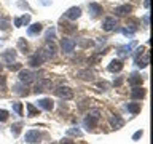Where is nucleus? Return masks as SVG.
<instances>
[{"instance_id":"obj_28","label":"nucleus","mask_w":153,"mask_h":144,"mask_svg":"<svg viewBox=\"0 0 153 144\" xmlns=\"http://www.w3.org/2000/svg\"><path fill=\"white\" fill-rule=\"evenodd\" d=\"M54 38H56V29H54V27H50V29L45 32V40H46V42H53Z\"/></svg>"},{"instance_id":"obj_7","label":"nucleus","mask_w":153,"mask_h":144,"mask_svg":"<svg viewBox=\"0 0 153 144\" xmlns=\"http://www.w3.org/2000/svg\"><path fill=\"white\" fill-rule=\"evenodd\" d=\"M56 51H57V46H56L53 42H48L46 46L42 50L43 56H45V59H51V58H54V56H56Z\"/></svg>"},{"instance_id":"obj_13","label":"nucleus","mask_w":153,"mask_h":144,"mask_svg":"<svg viewBox=\"0 0 153 144\" xmlns=\"http://www.w3.org/2000/svg\"><path fill=\"white\" fill-rule=\"evenodd\" d=\"M134 43H129V45H123V46H118L117 48V55L120 58H128L129 55H131V50H132Z\"/></svg>"},{"instance_id":"obj_38","label":"nucleus","mask_w":153,"mask_h":144,"mask_svg":"<svg viewBox=\"0 0 153 144\" xmlns=\"http://www.w3.org/2000/svg\"><path fill=\"white\" fill-rule=\"evenodd\" d=\"M8 69H10V70H21V69H22V66L19 64V62H14V64L11 62V64L8 66Z\"/></svg>"},{"instance_id":"obj_14","label":"nucleus","mask_w":153,"mask_h":144,"mask_svg":"<svg viewBox=\"0 0 153 144\" xmlns=\"http://www.w3.org/2000/svg\"><path fill=\"white\" fill-rule=\"evenodd\" d=\"M142 82H143V79L137 74V72H132V74L128 77V83L131 85L132 88H134V86H140V85H142Z\"/></svg>"},{"instance_id":"obj_49","label":"nucleus","mask_w":153,"mask_h":144,"mask_svg":"<svg viewBox=\"0 0 153 144\" xmlns=\"http://www.w3.org/2000/svg\"><path fill=\"white\" fill-rule=\"evenodd\" d=\"M0 70H2V64H0Z\"/></svg>"},{"instance_id":"obj_8","label":"nucleus","mask_w":153,"mask_h":144,"mask_svg":"<svg viewBox=\"0 0 153 144\" xmlns=\"http://www.w3.org/2000/svg\"><path fill=\"white\" fill-rule=\"evenodd\" d=\"M115 27H117V18H115V16L104 18V21H102V29H104V31L112 32V31H115Z\"/></svg>"},{"instance_id":"obj_45","label":"nucleus","mask_w":153,"mask_h":144,"mask_svg":"<svg viewBox=\"0 0 153 144\" xmlns=\"http://www.w3.org/2000/svg\"><path fill=\"white\" fill-rule=\"evenodd\" d=\"M59 144H74V141H70L69 138H65V139H62V141H61Z\"/></svg>"},{"instance_id":"obj_24","label":"nucleus","mask_w":153,"mask_h":144,"mask_svg":"<svg viewBox=\"0 0 153 144\" xmlns=\"http://www.w3.org/2000/svg\"><path fill=\"white\" fill-rule=\"evenodd\" d=\"M26 107H27V117H35V115H40V109L35 107L32 103H27Z\"/></svg>"},{"instance_id":"obj_37","label":"nucleus","mask_w":153,"mask_h":144,"mask_svg":"<svg viewBox=\"0 0 153 144\" xmlns=\"http://www.w3.org/2000/svg\"><path fill=\"white\" fill-rule=\"evenodd\" d=\"M8 115H10L8 110L0 109V122H7V120H8Z\"/></svg>"},{"instance_id":"obj_16","label":"nucleus","mask_w":153,"mask_h":144,"mask_svg":"<svg viewBox=\"0 0 153 144\" xmlns=\"http://www.w3.org/2000/svg\"><path fill=\"white\" fill-rule=\"evenodd\" d=\"M88 10H89V13H91V16L93 18H97L100 13L104 11L102 10V5H99V3H96V2H91L88 5Z\"/></svg>"},{"instance_id":"obj_2","label":"nucleus","mask_w":153,"mask_h":144,"mask_svg":"<svg viewBox=\"0 0 153 144\" xmlns=\"http://www.w3.org/2000/svg\"><path fill=\"white\" fill-rule=\"evenodd\" d=\"M54 94L57 98L64 99V101H69V99L74 98V91H72V88H69V86H57L54 90Z\"/></svg>"},{"instance_id":"obj_46","label":"nucleus","mask_w":153,"mask_h":144,"mask_svg":"<svg viewBox=\"0 0 153 144\" xmlns=\"http://www.w3.org/2000/svg\"><path fill=\"white\" fill-rule=\"evenodd\" d=\"M97 86H99V88H102V91H105V88H107V83H104V82H102V83H97Z\"/></svg>"},{"instance_id":"obj_44","label":"nucleus","mask_w":153,"mask_h":144,"mask_svg":"<svg viewBox=\"0 0 153 144\" xmlns=\"http://www.w3.org/2000/svg\"><path fill=\"white\" fill-rule=\"evenodd\" d=\"M123 82H124V79H123V77H118L117 80H113V85H115V86H120V85L123 83Z\"/></svg>"},{"instance_id":"obj_48","label":"nucleus","mask_w":153,"mask_h":144,"mask_svg":"<svg viewBox=\"0 0 153 144\" xmlns=\"http://www.w3.org/2000/svg\"><path fill=\"white\" fill-rule=\"evenodd\" d=\"M143 7L148 10V8H150V2H148V0H143Z\"/></svg>"},{"instance_id":"obj_26","label":"nucleus","mask_w":153,"mask_h":144,"mask_svg":"<svg viewBox=\"0 0 153 144\" xmlns=\"http://www.w3.org/2000/svg\"><path fill=\"white\" fill-rule=\"evenodd\" d=\"M126 109H128V112H131V114L136 115V114L140 112V103H128Z\"/></svg>"},{"instance_id":"obj_35","label":"nucleus","mask_w":153,"mask_h":144,"mask_svg":"<svg viewBox=\"0 0 153 144\" xmlns=\"http://www.w3.org/2000/svg\"><path fill=\"white\" fill-rule=\"evenodd\" d=\"M19 19H21V27L22 26H27V24L30 22V14H22Z\"/></svg>"},{"instance_id":"obj_30","label":"nucleus","mask_w":153,"mask_h":144,"mask_svg":"<svg viewBox=\"0 0 153 144\" xmlns=\"http://www.w3.org/2000/svg\"><path fill=\"white\" fill-rule=\"evenodd\" d=\"M67 136H78V138H81L83 136V131L78 130V128H69L67 130Z\"/></svg>"},{"instance_id":"obj_12","label":"nucleus","mask_w":153,"mask_h":144,"mask_svg":"<svg viewBox=\"0 0 153 144\" xmlns=\"http://www.w3.org/2000/svg\"><path fill=\"white\" fill-rule=\"evenodd\" d=\"M37 107H40L43 110H48V112H51L53 109H54V103L50 99V98H42V99H38V106Z\"/></svg>"},{"instance_id":"obj_34","label":"nucleus","mask_w":153,"mask_h":144,"mask_svg":"<svg viewBox=\"0 0 153 144\" xmlns=\"http://www.w3.org/2000/svg\"><path fill=\"white\" fill-rule=\"evenodd\" d=\"M0 90H2V94L7 91V77L0 75Z\"/></svg>"},{"instance_id":"obj_17","label":"nucleus","mask_w":153,"mask_h":144,"mask_svg":"<svg viewBox=\"0 0 153 144\" xmlns=\"http://www.w3.org/2000/svg\"><path fill=\"white\" fill-rule=\"evenodd\" d=\"M121 69H123V61H120V59H112V61H110V64L107 66V70L112 72V74L120 72Z\"/></svg>"},{"instance_id":"obj_41","label":"nucleus","mask_w":153,"mask_h":144,"mask_svg":"<svg viewBox=\"0 0 153 144\" xmlns=\"http://www.w3.org/2000/svg\"><path fill=\"white\" fill-rule=\"evenodd\" d=\"M121 32H123V34H124V35H126V37H132V35H134V32L131 31V29H128V27L121 29Z\"/></svg>"},{"instance_id":"obj_22","label":"nucleus","mask_w":153,"mask_h":144,"mask_svg":"<svg viewBox=\"0 0 153 144\" xmlns=\"http://www.w3.org/2000/svg\"><path fill=\"white\" fill-rule=\"evenodd\" d=\"M110 125L115 128V130H118V128H121L123 125H124V120L120 117V115H110Z\"/></svg>"},{"instance_id":"obj_21","label":"nucleus","mask_w":153,"mask_h":144,"mask_svg":"<svg viewBox=\"0 0 153 144\" xmlns=\"http://www.w3.org/2000/svg\"><path fill=\"white\" fill-rule=\"evenodd\" d=\"M43 31V26L40 22H35V24H32V26H29L27 27V35L29 37H35V35H38Z\"/></svg>"},{"instance_id":"obj_36","label":"nucleus","mask_w":153,"mask_h":144,"mask_svg":"<svg viewBox=\"0 0 153 144\" xmlns=\"http://www.w3.org/2000/svg\"><path fill=\"white\" fill-rule=\"evenodd\" d=\"M18 8H22V10H27V11H30V7H29L27 2H24V0H19V2L16 3Z\"/></svg>"},{"instance_id":"obj_19","label":"nucleus","mask_w":153,"mask_h":144,"mask_svg":"<svg viewBox=\"0 0 153 144\" xmlns=\"http://www.w3.org/2000/svg\"><path fill=\"white\" fill-rule=\"evenodd\" d=\"M76 77H78V79H81V80L91 82V80H94V72L89 70V69H81V70L76 72Z\"/></svg>"},{"instance_id":"obj_31","label":"nucleus","mask_w":153,"mask_h":144,"mask_svg":"<svg viewBox=\"0 0 153 144\" xmlns=\"http://www.w3.org/2000/svg\"><path fill=\"white\" fill-rule=\"evenodd\" d=\"M8 29H10V19L0 18V31H8Z\"/></svg>"},{"instance_id":"obj_29","label":"nucleus","mask_w":153,"mask_h":144,"mask_svg":"<svg viewBox=\"0 0 153 144\" xmlns=\"http://www.w3.org/2000/svg\"><path fill=\"white\" fill-rule=\"evenodd\" d=\"M18 48L24 53V55H26V53H29V45H27L26 38H19V40H18Z\"/></svg>"},{"instance_id":"obj_11","label":"nucleus","mask_w":153,"mask_h":144,"mask_svg":"<svg viewBox=\"0 0 153 144\" xmlns=\"http://www.w3.org/2000/svg\"><path fill=\"white\" fill-rule=\"evenodd\" d=\"M13 93L18 94V96H27V94H29L27 85L22 83V82H18V83H14V85H13Z\"/></svg>"},{"instance_id":"obj_27","label":"nucleus","mask_w":153,"mask_h":144,"mask_svg":"<svg viewBox=\"0 0 153 144\" xmlns=\"http://www.w3.org/2000/svg\"><path fill=\"white\" fill-rule=\"evenodd\" d=\"M61 31L64 34H74L76 31V26H74V24H67V22H62L61 21Z\"/></svg>"},{"instance_id":"obj_42","label":"nucleus","mask_w":153,"mask_h":144,"mask_svg":"<svg viewBox=\"0 0 153 144\" xmlns=\"http://www.w3.org/2000/svg\"><path fill=\"white\" fill-rule=\"evenodd\" d=\"M143 51H145V48H143V46H139V48H137V50H136V51H134V59H136V58H137L139 55H142V53H143Z\"/></svg>"},{"instance_id":"obj_20","label":"nucleus","mask_w":153,"mask_h":144,"mask_svg":"<svg viewBox=\"0 0 153 144\" xmlns=\"http://www.w3.org/2000/svg\"><path fill=\"white\" fill-rule=\"evenodd\" d=\"M147 94V91L142 88V86H134V88L131 90V98L132 99H143Z\"/></svg>"},{"instance_id":"obj_5","label":"nucleus","mask_w":153,"mask_h":144,"mask_svg":"<svg viewBox=\"0 0 153 144\" xmlns=\"http://www.w3.org/2000/svg\"><path fill=\"white\" fill-rule=\"evenodd\" d=\"M45 61L46 59H45V56H43V53L40 50V51H37L35 55H32L30 58H29V66L30 67H40Z\"/></svg>"},{"instance_id":"obj_10","label":"nucleus","mask_w":153,"mask_h":144,"mask_svg":"<svg viewBox=\"0 0 153 144\" xmlns=\"http://www.w3.org/2000/svg\"><path fill=\"white\" fill-rule=\"evenodd\" d=\"M134 62L140 67V69H143V67L148 66V62H150V55H148V51H143L142 55H139L136 59H134Z\"/></svg>"},{"instance_id":"obj_33","label":"nucleus","mask_w":153,"mask_h":144,"mask_svg":"<svg viewBox=\"0 0 153 144\" xmlns=\"http://www.w3.org/2000/svg\"><path fill=\"white\" fill-rule=\"evenodd\" d=\"M19 133H21V123H14L11 127V134L16 138V136H19Z\"/></svg>"},{"instance_id":"obj_15","label":"nucleus","mask_w":153,"mask_h":144,"mask_svg":"<svg viewBox=\"0 0 153 144\" xmlns=\"http://www.w3.org/2000/svg\"><path fill=\"white\" fill-rule=\"evenodd\" d=\"M132 11V7L131 5H128V3H124V5H120V7H117L115 8V14H117V16H126V14H129Z\"/></svg>"},{"instance_id":"obj_43","label":"nucleus","mask_w":153,"mask_h":144,"mask_svg":"<svg viewBox=\"0 0 153 144\" xmlns=\"http://www.w3.org/2000/svg\"><path fill=\"white\" fill-rule=\"evenodd\" d=\"M142 21H143V24H145V26H150V14H143V18H142Z\"/></svg>"},{"instance_id":"obj_6","label":"nucleus","mask_w":153,"mask_h":144,"mask_svg":"<svg viewBox=\"0 0 153 144\" xmlns=\"http://www.w3.org/2000/svg\"><path fill=\"white\" fill-rule=\"evenodd\" d=\"M74 48H75V40L74 38H62L61 40V50L62 53H65V55H70L72 51H74Z\"/></svg>"},{"instance_id":"obj_3","label":"nucleus","mask_w":153,"mask_h":144,"mask_svg":"<svg viewBox=\"0 0 153 144\" xmlns=\"http://www.w3.org/2000/svg\"><path fill=\"white\" fill-rule=\"evenodd\" d=\"M51 80H48V79H40L35 83V88H33V93L38 94V93H43V91H48L51 88Z\"/></svg>"},{"instance_id":"obj_25","label":"nucleus","mask_w":153,"mask_h":144,"mask_svg":"<svg viewBox=\"0 0 153 144\" xmlns=\"http://www.w3.org/2000/svg\"><path fill=\"white\" fill-rule=\"evenodd\" d=\"M75 45H78L80 48H89L94 45V42L89 38H78V40H75Z\"/></svg>"},{"instance_id":"obj_18","label":"nucleus","mask_w":153,"mask_h":144,"mask_svg":"<svg viewBox=\"0 0 153 144\" xmlns=\"http://www.w3.org/2000/svg\"><path fill=\"white\" fill-rule=\"evenodd\" d=\"M97 123H99V118L93 117V115H86L85 120H83V125L88 130H94L96 127H97Z\"/></svg>"},{"instance_id":"obj_32","label":"nucleus","mask_w":153,"mask_h":144,"mask_svg":"<svg viewBox=\"0 0 153 144\" xmlns=\"http://www.w3.org/2000/svg\"><path fill=\"white\" fill-rule=\"evenodd\" d=\"M11 106L16 115H22V103H11Z\"/></svg>"},{"instance_id":"obj_4","label":"nucleus","mask_w":153,"mask_h":144,"mask_svg":"<svg viewBox=\"0 0 153 144\" xmlns=\"http://www.w3.org/2000/svg\"><path fill=\"white\" fill-rule=\"evenodd\" d=\"M40 139H42V133L37 131V130H29L26 133V136H24V141L29 144H37V142H40Z\"/></svg>"},{"instance_id":"obj_47","label":"nucleus","mask_w":153,"mask_h":144,"mask_svg":"<svg viewBox=\"0 0 153 144\" xmlns=\"http://www.w3.org/2000/svg\"><path fill=\"white\" fill-rule=\"evenodd\" d=\"M105 42H107L105 37H99V40H97V43H105Z\"/></svg>"},{"instance_id":"obj_40","label":"nucleus","mask_w":153,"mask_h":144,"mask_svg":"<svg viewBox=\"0 0 153 144\" xmlns=\"http://www.w3.org/2000/svg\"><path fill=\"white\" fill-rule=\"evenodd\" d=\"M88 115H93V117L99 118V117H100V110H99V109H91L89 112H88Z\"/></svg>"},{"instance_id":"obj_23","label":"nucleus","mask_w":153,"mask_h":144,"mask_svg":"<svg viewBox=\"0 0 153 144\" xmlns=\"http://www.w3.org/2000/svg\"><path fill=\"white\" fill-rule=\"evenodd\" d=\"M2 59H3L5 62H8V64H11V62L16 59V51H14V50H7V51H3Z\"/></svg>"},{"instance_id":"obj_1","label":"nucleus","mask_w":153,"mask_h":144,"mask_svg":"<svg viewBox=\"0 0 153 144\" xmlns=\"http://www.w3.org/2000/svg\"><path fill=\"white\" fill-rule=\"evenodd\" d=\"M19 82H22V83H32V82H35L37 80V77H38V72H32V70H29V69H21L19 70Z\"/></svg>"},{"instance_id":"obj_39","label":"nucleus","mask_w":153,"mask_h":144,"mask_svg":"<svg viewBox=\"0 0 153 144\" xmlns=\"http://www.w3.org/2000/svg\"><path fill=\"white\" fill-rule=\"evenodd\" d=\"M142 136H143V131L142 130H137V131L132 134V141H137V139H140Z\"/></svg>"},{"instance_id":"obj_9","label":"nucleus","mask_w":153,"mask_h":144,"mask_svg":"<svg viewBox=\"0 0 153 144\" xmlns=\"http://www.w3.org/2000/svg\"><path fill=\"white\" fill-rule=\"evenodd\" d=\"M64 16L67 19H70V21H75V19H78L81 16V8L80 7H70L67 11L64 13Z\"/></svg>"}]
</instances>
